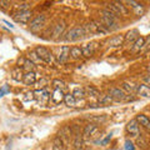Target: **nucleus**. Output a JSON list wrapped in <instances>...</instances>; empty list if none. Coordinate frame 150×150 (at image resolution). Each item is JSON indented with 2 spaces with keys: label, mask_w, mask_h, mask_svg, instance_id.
I'll return each mask as SVG.
<instances>
[{
  "label": "nucleus",
  "mask_w": 150,
  "mask_h": 150,
  "mask_svg": "<svg viewBox=\"0 0 150 150\" xmlns=\"http://www.w3.org/2000/svg\"><path fill=\"white\" fill-rule=\"evenodd\" d=\"M111 101H112V98L110 95H104L100 99V103H103V104H110Z\"/></svg>",
  "instance_id": "35"
},
{
  "label": "nucleus",
  "mask_w": 150,
  "mask_h": 150,
  "mask_svg": "<svg viewBox=\"0 0 150 150\" xmlns=\"http://www.w3.org/2000/svg\"><path fill=\"white\" fill-rule=\"evenodd\" d=\"M0 6H3V8L10 6V1H4V0H0Z\"/></svg>",
  "instance_id": "39"
},
{
  "label": "nucleus",
  "mask_w": 150,
  "mask_h": 150,
  "mask_svg": "<svg viewBox=\"0 0 150 150\" xmlns=\"http://www.w3.org/2000/svg\"><path fill=\"white\" fill-rule=\"evenodd\" d=\"M143 84H145L146 86L150 88V74H146L143 76Z\"/></svg>",
  "instance_id": "37"
},
{
  "label": "nucleus",
  "mask_w": 150,
  "mask_h": 150,
  "mask_svg": "<svg viewBox=\"0 0 150 150\" xmlns=\"http://www.w3.org/2000/svg\"><path fill=\"white\" fill-rule=\"evenodd\" d=\"M11 78H13L15 81H23V79H24L23 69H20V68H15V69H13V71H11Z\"/></svg>",
  "instance_id": "23"
},
{
  "label": "nucleus",
  "mask_w": 150,
  "mask_h": 150,
  "mask_svg": "<svg viewBox=\"0 0 150 150\" xmlns=\"http://www.w3.org/2000/svg\"><path fill=\"white\" fill-rule=\"evenodd\" d=\"M64 148V142L59 137H55V139L53 140V149L54 150H63Z\"/></svg>",
  "instance_id": "28"
},
{
  "label": "nucleus",
  "mask_w": 150,
  "mask_h": 150,
  "mask_svg": "<svg viewBox=\"0 0 150 150\" xmlns=\"http://www.w3.org/2000/svg\"><path fill=\"white\" fill-rule=\"evenodd\" d=\"M71 94H73V96H74L76 100H81V99H84V98H85V95H86L85 89H84V88H76V89H74V91H73Z\"/></svg>",
  "instance_id": "24"
},
{
  "label": "nucleus",
  "mask_w": 150,
  "mask_h": 150,
  "mask_svg": "<svg viewBox=\"0 0 150 150\" xmlns=\"http://www.w3.org/2000/svg\"><path fill=\"white\" fill-rule=\"evenodd\" d=\"M139 38H140V33L137 29H131L124 35V43H128V44L133 45Z\"/></svg>",
  "instance_id": "9"
},
{
  "label": "nucleus",
  "mask_w": 150,
  "mask_h": 150,
  "mask_svg": "<svg viewBox=\"0 0 150 150\" xmlns=\"http://www.w3.org/2000/svg\"><path fill=\"white\" fill-rule=\"evenodd\" d=\"M123 44H124V36L123 35H115L108 41V45H109L110 48H118V46L123 45Z\"/></svg>",
  "instance_id": "16"
},
{
  "label": "nucleus",
  "mask_w": 150,
  "mask_h": 150,
  "mask_svg": "<svg viewBox=\"0 0 150 150\" xmlns=\"http://www.w3.org/2000/svg\"><path fill=\"white\" fill-rule=\"evenodd\" d=\"M90 120L93 121H96V123H103V121H105V116H91V118H89Z\"/></svg>",
  "instance_id": "36"
},
{
  "label": "nucleus",
  "mask_w": 150,
  "mask_h": 150,
  "mask_svg": "<svg viewBox=\"0 0 150 150\" xmlns=\"http://www.w3.org/2000/svg\"><path fill=\"white\" fill-rule=\"evenodd\" d=\"M64 103H65V105L69 106V108H74L75 105H76V99L73 96V94H65L64 95Z\"/></svg>",
  "instance_id": "22"
},
{
  "label": "nucleus",
  "mask_w": 150,
  "mask_h": 150,
  "mask_svg": "<svg viewBox=\"0 0 150 150\" xmlns=\"http://www.w3.org/2000/svg\"><path fill=\"white\" fill-rule=\"evenodd\" d=\"M105 9H106V10H109L110 13H112L115 16H118V18H120V16H121V15H120V13H119V10L115 8V5H114V4H112V3H110V4H106Z\"/></svg>",
  "instance_id": "29"
},
{
  "label": "nucleus",
  "mask_w": 150,
  "mask_h": 150,
  "mask_svg": "<svg viewBox=\"0 0 150 150\" xmlns=\"http://www.w3.org/2000/svg\"><path fill=\"white\" fill-rule=\"evenodd\" d=\"M50 99H51V101H54L55 104H59V103L64 101V93H63V90L54 89V91H53V94H51Z\"/></svg>",
  "instance_id": "18"
},
{
  "label": "nucleus",
  "mask_w": 150,
  "mask_h": 150,
  "mask_svg": "<svg viewBox=\"0 0 150 150\" xmlns=\"http://www.w3.org/2000/svg\"><path fill=\"white\" fill-rule=\"evenodd\" d=\"M137 144H138V146L139 148H146V145H148V143L144 140V138L143 137H138V142H137Z\"/></svg>",
  "instance_id": "34"
},
{
  "label": "nucleus",
  "mask_w": 150,
  "mask_h": 150,
  "mask_svg": "<svg viewBox=\"0 0 150 150\" xmlns=\"http://www.w3.org/2000/svg\"><path fill=\"white\" fill-rule=\"evenodd\" d=\"M15 8H16V11H29L30 3H20Z\"/></svg>",
  "instance_id": "30"
},
{
  "label": "nucleus",
  "mask_w": 150,
  "mask_h": 150,
  "mask_svg": "<svg viewBox=\"0 0 150 150\" xmlns=\"http://www.w3.org/2000/svg\"><path fill=\"white\" fill-rule=\"evenodd\" d=\"M64 35L65 41H76L80 40L83 36H85V31H84L83 26H74L71 29H69Z\"/></svg>",
  "instance_id": "1"
},
{
  "label": "nucleus",
  "mask_w": 150,
  "mask_h": 150,
  "mask_svg": "<svg viewBox=\"0 0 150 150\" xmlns=\"http://www.w3.org/2000/svg\"><path fill=\"white\" fill-rule=\"evenodd\" d=\"M135 119H137L139 125H142L146 130H150V118H148L145 114H138Z\"/></svg>",
  "instance_id": "15"
},
{
  "label": "nucleus",
  "mask_w": 150,
  "mask_h": 150,
  "mask_svg": "<svg viewBox=\"0 0 150 150\" xmlns=\"http://www.w3.org/2000/svg\"><path fill=\"white\" fill-rule=\"evenodd\" d=\"M23 81H24V84H26V85H33V84L36 83V74L34 71L24 74V79H23Z\"/></svg>",
  "instance_id": "20"
},
{
  "label": "nucleus",
  "mask_w": 150,
  "mask_h": 150,
  "mask_svg": "<svg viewBox=\"0 0 150 150\" xmlns=\"http://www.w3.org/2000/svg\"><path fill=\"white\" fill-rule=\"evenodd\" d=\"M126 131L134 138H138L140 134V129H139V124L137 119H131L128 124H126Z\"/></svg>",
  "instance_id": "7"
},
{
  "label": "nucleus",
  "mask_w": 150,
  "mask_h": 150,
  "mask_svg": "<svg viewBox=\"0 0 150 150\" xmlns=\"http://www.w3.org/2000/svg\"><path fill=\"white\" fill-rule=\"evenodd\" d=\"M70 56H71L73 59H75V60L80 59L83 56L81 48H79V46H73V48H70Z\"/></svg>",
  "instance_id": "25"
},
{
  "label": "nucleus",
  "mask_w": 150,
  "mask_h": 150,
  "mask_svg": "<svg viewBox=\"0 0 150 150\" xmlns=\"http://www.w3.org/2000/svg\"><path fill=\"white\" fill-rule=\"evenodd\" d=\"M5 91H8V86H6V85H4V86H3V89L0 90V96H3V95H4V93H5Z\"/></svg>",
  "instance_id": "40"
},
{
  "label": "nucleus",
  "mask_w": 150,
  "mask_h": 150,
  "mask_svg": "<svg viewBox=\"0 0 150 150\" xmlns=\"http://www.w3.org/2000/svg\"><path fill=\"white\" fill-rule=\"evenodd\" d=\"M35 53L39 55V58L41 59V62H44L46 64H53L54 62V56L51 54V51L49 49H46L45 46H36Z\"/></svg>",
  "instance_id": "3"
},
{
  "label": "nucleus",
  "mask_w": 150,
  "mask_h": 150,
  "mask_svg": "<svg viewBox=\"0 0 150 150\" xmlns=\"http://www.w3.org/2000/svg\"><path fill=\"white\" fill-rule=\"evenodd\" d=\"M96 43H89V44H84L81 46V53H83V56L85 58H90V56L95 53L96 50Z\"/></svg>",
  "instance_id": "12"
},
{
  "label": "nucleus",
  "mask_w": 150,
  "mask_h": 150,
  "mask_svg": "<svg viewBox=\"0 0 150 150\" xmlns=\"http://www.w3.org/2000/svg\"><path fill=\"white\" fill-rule=\"evenodd\" d=\"M124 4H126V8L130 6L135 11V14L139 15V16L144 13V5H143V4H140V3H138V1H134V0H128V1H124Z\"/></svg>",
  "instance_id": "11"
},
{
  "label": "nucleus",
  "mask_w": 150,
  "mask_h": 150,
  "mask_svg": "<svg viewBox=\"0 0 150 150\" xmlns=\"http://www.w3.org/2000/svg\"><path fill=\"white\" fill-rule=\"evenodd\" d=\"M13 19L19 24H29L33 20V13L29 11H15L13 14Z\"/></svg>",
  "instance_id": "4"
},
{
  "label": "nucleus",
  "mask_w": 150,
  "mask_h": 150,
  "mask_svg": "<svg viewBox=\"0 0 150 150\" xmlns=\"http://www.w3.org/2000/svg\"><path fill=\"white\" fill-rule=\"evenodd\" d=\"M125 149H126V150H134V145H133V143L128 140V142L125 143Z\"/></svg>",
  "instance_id": "38"
},
{
  "label": "nucleus",
  "mask_w": 150,
  "mask_h": 150,
  "mask_svg": "<svg viewBox=\"0 0 150 150\" xmlns=\"http://www.w3.org/2000/svg\"><path fill=\"white\" fill-rule=\"evenodd\" d=\"M96 129H98V126H96V124H94V123H89V124H86L85 125V128H84V130H83V139H90L93 135H94V133L96 131Z\"/></svg>",
  "instance_id": "13"
},
{
  "label": "nucleus",
  "mask_w": 150,
  "mask_h": 150,
  "mask_svg": "<svg viewBox=\"0 0 150 150\" xmlns=\"http://www.w3.org/2000/svg\"><path fill=\"white\" fill-rule=\"evenodd\" d=\"M144 45H145V38L144 36H140L139 39L135 41L133 45H131V53H133V54L140 53V51L144 49Z\"/></svg>",
  "instance_id": "14"
},
{
  "label": "nucleus",
  "mask_w": 150,
  "mask_h": 150,
  "mask_svg": "<svg viewBox=\"0 0 150 150\" xmlns=\"http://www.w3.org/2000/svg\"><path fill=\"white\" fill-rule=\"evenodd\" d=\"M109 95L112 98V100H115V101H125L126 96H128L126 93L120 88H111Z\"/></svg>",
  "instance_id": "6"
},
{
  "label": "nucleus",
  "mask_w": 150,
  "mask_h": 150,
  "mask_svg": "<svg viewBox=\"0 0 150 150\" xmlns=\"http://www.w3.org/2000/svg\"><path fill=\"white\" fill-rule=\"evenodd\" d=\"M137 94L140 98H149L150 96V88L146 86L145 84H139L137 86Z\"/></svg>",
  "instance_id": "17"
},
{
  "label": "nucleus",
  "mask_w": 150,
  "mask_h": 150,
  "mask_svg": "<svg viewBox=\"0 0 150 150\" xmlns=\"http://www.w3.org/2000/svg\"><path fill=\"white\" fill-rule=\"evenodd\" d=\"M38 84H39L40 86H45L44 84H46V80H45V79H41V80H39V81H38Z\"/></svg>",
  "instance_id": "41"
},
{
  "label": "nucleus",
  "mask_w": 150,
  "mask_h": 150,
  "mask_svg": "<svg viewBox=\"0 0 150 150\" xmlns=\"http://www.w3.org/2000/svg\"><path fill=\"white\" fill-rule=\"evenodd\" d=\"M46 21V16L44 14H39L35 18H33V20L29 23V28L33 33H38L40 31V29H43Z\"/></svg>",
  "instance_id": "2"
},
{
  "label": "nucleus",
  "mask_w": 150,
  "mask_h": 150,
  "mask_svg": "<svg viewBox=\"0 0 150 150\" xmlns=\"http://www.w3.org/2000/svg\"><path fill=\"white\" fill-rule=\"evenodd\" d=\"M146 69H148V71H149V73H150V64H149V65H148V68H146Z\"/></svg>",
  "instance_id": "42"
},
{
  "label": "nucleus",
  "mask_w": 150,
  "mask_h": 150,
  "mask_svg": "<svg viewBox=\"0 0 150 150\" xmlns=\"http://www.w3.org/2000/svg\"><path fill=\"white\" fill-rule=\"evenodd\" d=\"M29 60H31V62L34 63V64L41 62V59L39 58V55L35 53V50H34V51H30V53H29Z\"/></svg>",
  "instance_id": "32"
},
{
  "label": "nucleus",
  "mask_w": 150,
  "mask_h": 150,
  "mask_svg": "<svg viewBox=\"0 0 150 150\" xmlns=\"http://www.w3.org/2000/svg\"><path fill=\"white\" fill-rule=\"evenodd\" d=\"M69 58H70V48L67 46V45L62 46V49L59 50V56H58L59 64H65L68 62Z\"/></svg>",
  "instance_id": "10"
},
{
  "label": "nucleus",
  "mask_w": 150,
  "mask_h": 150,
  "mask_svg": "<svg viewBox=\"0 0 150 150\" xmlns=\"http://www.w3.org/2000/svg\"><path fill=\"white\" fill-rule=\"evenodd\" d=\"M83 145V135H75V140H74V146L79 149Z\"/></svg>",
  "instance_id": "33"
},
{
  "label": "nucleus",
  "mask_w": 150,
  "mask_h": 150,
  "mask_svg": "<svg viewBox=\"0 0 150 150\" xmlns=\"http://www.w3.org/2000/svg\"><path fill=\"white\" fill-rule=\"evenodd\" d=\"M100 23L108 31H112L115 29H118V20H114V19H109V18H105V16H101L100 18Z\"/></svg>",
  "instance_id": "8"
},
{
  "label": "nucleus",
  "mask_w": 150,
  "mask_h": 150,
  "mask_svg": "<svg viewBox=\"0 0 150 150\" xmlns=\"http://www.w3.org/2000/svg\"><path fill=\"white\" fill-rule=\"evenodd\" d=\"M65 28H67V24L65 21H58L53 28V31H51V39L53 40H58L60 36L65 34Z\"/></svg>",
  "instance_id": "5"
},
{
  "label": "nucleus",
  "mask_w": 150,
  "mask_h": 150,
  "mask_svg": "<svg viewBox=\"0 0 150 150\" xmlns=\"http://www.w3.org/2000/svg\"><path fill=\"white\" fill-rule=\"evenodd\" d=\"M112 4H114L115 8L119 10L121 16H128L129 15V10H128V8H126V5H124V1H114Z\"/></svg>",
  "instance_id": "21"
},
{
  "label": "nucleus",
  "mask_w": 150,
  "mask_h": 150,
  "mask_svg": "<svg viewBox=\"0 0 150 150\" xmlns=\"http://www.w3.org/2000/svg\"><path fill=\"white\" fill-rule=\"evenodd\" d=\"M137 86L134 83L131 81H123L121 83V88H123V90L126 91L128 94H133V93H137Z\"/></svg>",
  "instance_id": "19"
},
{
  "label": "nucleus",
  "mask_w": 150,
  "mask_h": 150,
  "mask_svg": "<svg viewBox=\"0 0 150 150\" xmlns=\"http://www.w3.org/2000/svg\"><path fill=\"white\" fill-rule=\"evenodd\" d=\"M85 91L89 94V95H91L93 98H100V91L98 90V89L95 88V86H91V85H89V86H86V89H85Z\"/></svg>",
  "instance_id": "27"
},
{
  "label": "nucleus",
  "mask_w": 150,
  "mask_h": 150,
  "mask_svg": "<svg viewBox=\"0 0 150 150\" xmlns=\"http://www.w3.org/2000/svg\"><path fill=\"white\" fill-rule=\"evenodd\" d=\"M53 86H54V89L63 90V89L65 88V83L63 80H59V79H55V80H53Z\"/></svg>",
  "instance_id": "31"
},
{
  "label": "nucleus",
  "mask_w": 150,
  "mask_h": 150,
  "mask_svg": "<svg viewBox=\"0 0 150 150\" xmlns=\"http://www.w3.org/2000/svg\"><path fill=\"white\" fill-rule=\"evenodd\" d=\"M23 69L25 70L26 73H30V71H34V69H35V64L31 62V60L29 59H25L24 60V63H23Z\"/></svg>",
  "instance_id": "26"
}]
</instances>
